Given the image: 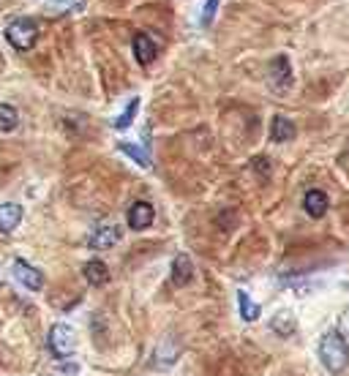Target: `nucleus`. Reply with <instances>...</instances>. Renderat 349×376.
Returning a JSON list of instances; mask_svg holds the SVG:
<instances>
[{
  "mask_svg": "<svg viewBox=\"0 0 349 376\" xmlns=\"http://www.w3.org/2000/svg\"><path fill=\"white\" fill-rule=\"evenodd\" d=\"M295 134H298V128H295V123H292L289 118L275 115L273 125H271V139H273V142H278V145L292 142V139H295Z\"/></svg>",
  "mask_w": 349,
  "mask_h": 376,
  "instance_id": "9b49d317",
  "label": "nucleus"
},
{
  "mask_svg": "<svg viewBox=\"0 0 349 376\" xmlns=\"http://www.w3.org/2000/svg\"><path fill=\"white\" fill-rule=\"evenodd\" d=\"M271 330H273L275 335L287 338V335H292L298 330V319L292 316V311H278L273 319H271Z\"/></svg>",
  "mask_w": 349,
  "mask_h": 376,
  "instance_id": "2eb2a0df",
  "label": "nucleus"
},
{
  "mask_svg": "<svg viewBox=\"0 0 349 376\" xmlns=\"http://www.w3.org/2000/svg\"><path fill=\"white\" fill-rule=\"evenodd\" d=\"M177 354H180V347L174 344L172 335H167V338L158 344V349H156V365H158V368L172 365L174 360H177Z\"/></svg>",
  "mask_w": 349,
  "mask_h": 376,
  "instance_id": "4468645a",
  "label": "nucleus"
},
{
  "mask_svg": "<svg viewBox=\"0 0 349 376\" xmlns=\"http://www.w3.org/2000/svg\"><path fill=\"white\" fill-rule=\"evenodd\" d=\"M156 52H158V47H156V41L150 39L148 33H137L134 36V55H137L139 66H150L156 60Z\"/></svg>",
  "mask_w": 349,
  "mask_h": 376,
  "instance_id": "6e6552de",
  "label": "nucleus"
},
{
  "mask_svg": "<svg viewBox=\"0 0 349 376\" xmlns=\"http://www.w3.org/2000/svg\"><path fill=\"white\" fill-rule=\"evenodd\" d=\"M17 125H20V112L11 104H0V131L11 134Z\"/></svg>",
  "mask_w": 349,
  "mask_h": 376,
  "instance_id": "dca6fc26",
  "label": "nucleus"
},
{
  "mask_svg": "<svg viewBox=\"0 0 349 376\" xmlns=\"http://www.w3.org/2000/svg\"><path fill=\"white\" fill-rule=\"evenodd\" d=\"M344 341H349V308H344L341 311V316H338V330H336Z\"/></svg>",
  "mask_w": 349,
  "mask_h": 376,
  "instance_id": "4be33fe9",
  "label": "nucleus"
},
{
  "mask_svg": "<svg viewBox=\"0 0 349 376\" xmlns=\"http://www.w3.org/2000/svg\"><path fill=\"white\" fill-rule=\"evenodd\" d=\"M153 218H156V210H153V204H150V202L139 200L128 207V226H131V229H137V232L148 229V226L153 224Z\"/></svg>",
  "mask_w": 349,
  "mask_h": 376,
  "instance_id": "423d86ee",
  "label": "nucleus"
},
{
  "mask_svg": "<svg viewBox=\"0 0 349 376\" xmlns=\"http://www.w3.org/2000/svg\"><path fill=\"white\" fill-rule=\"evenodd\" d=\"M121 243V229L115 224H104L99 226L93 235H90V240H88V246L90 249H112V246H118Z\"/></svg>",
  "mask_w": 349,
  "mask_h": 376,
  "instance_id": "0eeeda50",
  "label": "nucleus"
},
{
  "mask_svg": "<svg viewBox=\"0 0 349 376\" xmlns=\"http://www.w3.org/2000/svg\"><path fill=\"white\" fill-rule=\"evenodd\" d=\"M289 85H292V63L287 55H278L271 63V88L275 93H284L289 90Z\"/></svg>",
  "mask_w": 349,
  "mask_h": 376,
  "instance_id": "39448f33",
  "label": "nucleus"
},
{
  "mask_svg": "<svg viewBox=\"0 0 349 376\" xmlns=\"http://www.w3.org/2000/svg\"><path fill=\"white\" fill-rule=\"evenodd\" d=\"M303 207H306V213L311 216V218H322L324 213H327V194L322 191H308L306 197H303Z\"/></svg>",
  "mask_w": 349,
  "mask_h": 376,
  "instance_id": "ddd939ff",
  "label": "nucleus"
},
{
  "mask_svg": "<svg viewBox=\"0 0 349 376\" xmlns=\"http://www.w3.org/2000/svg\"><path fill=\"white\" fill-rule=\"evenodd\" d=\"M6 39H8V44L14 47V50L20 52H27L33 50V44H36V39H39V27L33 20H14L11 25L6 27Z\"/></svg>",
  "mask_w": 349,
  "mask_h": 376,
  "instance_id": "f03ea898",
  "label": "nucleus"
},
{
  "mask_svg": "<svg viewBox=\"0 0 349 376\" xmlns=\"http://www.w3.org/2000/svg\"><path fill=\"white\" fill-rule=\"evenodd\" d=\"M11 270H14V278H17L22 286H27L30 292H39V289H44V273H41L39 267L27 265L25 259H14Z\"/></svg>",
  "mask_w": 349,
  "mask_h": 376,
  "instance_id": "20e7f679",
  "label": "nucleus"
},
{
  "mask_svg": "<svg viewBox=\"0 0 349 376\" xmlns=\"http://www.w3.org/2000/svg\"><path fill=\"white\" fill-rule=\"evenodd\" d=\"M20 221H22V207L17 202H3L0 204V235L17 229Z\"/></svg>",
  "mask_w": 349,
  "mask_h": 376,
  "instance_id": "1a4fd4ad",
  "label": "nucleus"
},
{
  "mask_svg": "<svg viewBox=\"0 0 349 376\" xmlns=\"http://www.w3.org/2000/svg\"><path fill=\"white\" fill-rule=\"evenodd\" d=\"M82 273H85V281H88L90 286H104V284L109 281V267H107L101 259H90V262L82 267Z\"/></svg>",
  "mask_w": 349,
  "mask_h": 376,
  "instance_id": "f8f14e48",
  "label": "nucleus"
},
{
  "mask_svg": "<svg viewBox=\"0 0 349 376\" xmlns=\"http://www.w3.org/2000/svg\"><path fill=\"white\" fill-rule=\"evenodd\" d=\"M191 278H194V265H191L189 253H177L172 262V284L186 286V284H191Z\"/></svg>",
  "mask_w": 349,
  "mask_h": 376,
  "instance_id": "9d476101",
  "label": "nucleus"
},
{
  "mask_svg": "<svg viewBox=\"0 0 349 376\" xmlns=\"http://www.w3.org/2000/svg\"><path fill=\"white\" fill-rule=\"evenodd\" d=\"M47 347H50V351L57 360H69L76 349V333L69 325H55L50 330Z\"/></svg>",
  "mask_w": 349,
  "mask_h": 376,
  "instance_id": "7ed1b4c3",
  "label": "nucleus"
},
{
  "mask_svg": "<svg viewBox=\"0 0 349 376\" xmlns=\"http://www.w3.org/2000/svg\"><path fill=\"white\" fill-rule=\"evenodd\" d=\"M320 360L330 374H341L349 363V347L338 333H324L320 341Z\"/></svg>",
  "mask_w": 349,
  "mask_h": 376,
  "instance_id": "f257e3e1",
  "label": "nucleus"
},
{
  "mask_svg": "<svg viewBox=\"0 0 349 376\" xmlns=\"http://www.w3.org/2000/svg\"><path fill=\"white\" fill-rule=\"evenodd\" d=\"M85 8V0H55L50 3V11L52 17H60V14H74V11H82Z\"/></svg>",
  "mask_w": 349,
  "mask_h": 376,
  "instance_id": "a211bd4d",
  "label": "nucleus"
},
{
  "mask_svg": "<svg viewBox=\"0 0 349 376\" xmlns=\"http://www.w3.org/2000/svg\"><path fill=\"white\" fill-rule=\"evenodd\" d=\"M219 3L221 0H207L205 3V8H202V17H200V25L207 27L210 22H213V17H216V8H219Z\"/></svg>",
  "mask_w": 349,
  "mask_h": 376,
  "instance_id": "412c9836",
  "label": "nucleus"
},
{
  "mask_svg": "<svg viewBox=\"0 0 349 376\" xmlns=\"http://www.w3.org/2000/svg\"><path fill=\"white\" fill-rule=\"evenodd\" d=\"M118 148H121V153L131 155V158H134V161H137L139 167H150V155H148L145 151H142V148H137V145H131V142H121Z\"/></svg>",
  "mask_w": 349,
  "mask_h": 376,
  "instance_id": "aec40b11",
  "label": "nucleus"
},
{
  "mask_svg": "<svg viewBox=\"0 0 349 376\" xmlns=\"http://www.w3.org/2000/svg\"><path fill=\"white\" fill-rule=\"evenodd\" d=\"M137 109H139V99H131L128 101V106H125L123 112L115 118V128H128L131 125V120H134V115H137Z\"/></svg>",
  "mask_w": 349,
  "mask_h": 376,
  "instance_id": "6ab92c4d",
  "label": "nucleus"
},
{
  "mask_svg": "<svg viewBox=\"0 0 349 376\" xmlns=\"http://www.w3.org/2000/svg\"><path fill=\"white\" fill-rule=\"evenodd\" d=\"M238 308H240L243 322H256V316H259V305L251 300L249 292H238Z\"/></svg>",
  "mask_w": 349,
  "mask_h": 376,
  "instance_id": "f3484780",
  "label": "nucleus"
}]
</instances>
